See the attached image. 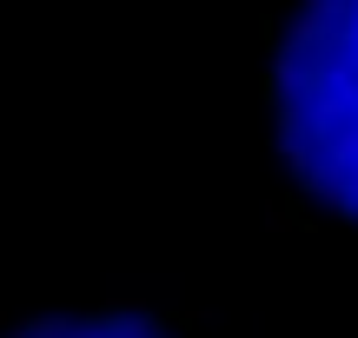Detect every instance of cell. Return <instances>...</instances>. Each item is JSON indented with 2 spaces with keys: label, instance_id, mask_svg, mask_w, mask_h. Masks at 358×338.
<instances>
[{
  "label": "cell",
  "instance_id": "obj_2",
  "mask_svg": "<svg viewBox=\"0 0 358 338\" xmlns=\"http://www.w3.org/2000/svg\"><path fill=\"white\" fill-rule=\"evenodd\" d=\"M0 338H226V332L186 312H153V305H93V312L0 318Z\"/></svg>",
  "mask_w": 358,
  "mask_h": 338
},
{
  "label": "cell",
  "instance_id": "obj_1",
  "mask_svg": "<svg viewBox=\"0 0 358 338\" xmlns=\"http://www.w3.org/2000/svg\"><path fill=\"white\" fill-rule=\"evenodd\" d=\"M266 119L279 219L358 233V0H272Z\"/></svg>",
  "mask_w": 358,
  "mask_h": 338
}]
</instances>
